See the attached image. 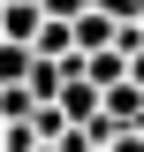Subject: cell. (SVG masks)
Here are the masks:
<instances>
[{"label":"cell","instance_id":"4","mask_svg":"<svg viewBox=\"0 0 144 152\" xmlns=\"http://www.w3.org/2000/svg\"><path fill=\"white\" fill-rule=\"evenodd\" d=\"M0 46H8V0H0Z\"/></svg>","mask_w":144,"mask_h":152},{"label":"cell","instance_id":"3","mask_svg":"<svg viewBox=\"0 0 144 152\" xmlns=\"http://www.w3.org/2000/svg\"><path fill=\"white\" fill-rule=\"evenodd\" d=\"M106 152H144V129H121V137H114Z\"/></svg>","mask_w":144,"mask_h":152},{"label":"cell","instance_id":"1","mask_svg":"<svg viewBox=\"0 0 144 152\" xmlns=\"http://www.w3.org/2000/svg\"><path fill=\"white\" fill-rule=\"evenodd\" d=\"M114 38H121V23H114V15H106V8H91V15H84V23H76V46H84V53H106Z\"/></svg>","mask_w":144,"mask_h":152},{"label":"cell","instance_id":"5","mask_svg":"<svg viewBox=\"0 0 144 152\" xmlns=\"http://www.w3.org/2000/svg\"><path fill=\"white\" fill-rule=\"evenodd\" d=\"M38 8H46V0H38Z\"/></svg>","mask_w":144,"mask_h":152},{"label":"cell","instance_id":"2","mask_svg":"<svg viewBox=\"0 0 144 152\" xmlns=\"http://www.w3.org/2000/svg\"><path fill=\"white\" fill-rule=\"evenodd\" d=\"M31 69H38V53L8 38V46H0V84H31Z\"/></svg>","mask_w":144,"mask_h":152}]
</instances>
